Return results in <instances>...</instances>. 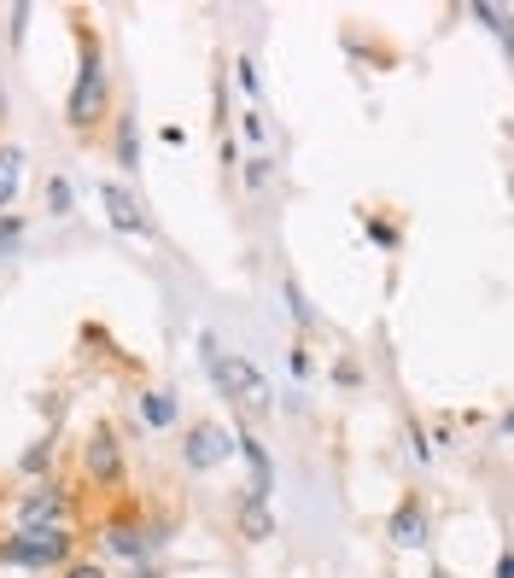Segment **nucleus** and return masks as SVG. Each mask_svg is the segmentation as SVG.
<instances>
[{"mask_svg": "<svg viewBox=\"0 0 514 578\" xmlns=\"http://www.w3.org/2000/svg\"><path fill=\"white\" fill-rule=\"evenodd\" d=\"M112 106V71H106V48L99 35L82 24L76 30V82H71V99H65V123L76 135H88Z\"/></svg>", "mask_w": 514, "mask_h": 578, "instance_id": "f257e3e1", "label": "nucleus"}, {"mask_svg": "<svg viewBox=\"0 0 514 578\" xmlns=\"http://www.w3.org/2000/svg\"><path fill=\"white\" fill-rule=\"evenodd\" d=\"M199 357H204V375H211L217 398L229 409H245V416H270V380L252 368V357L240 350H222L217 334H199Z\"/></svg>", "mask_w": 514, "mask_h": 578, "instance_id": "f03ea898", "label": "nucleus"}, {"mask_svg": "<svg viewBox=\"0 0 514 578\" xmlns=\"http://www.w3.org/2000/svg\"><path fill=\"white\" fill-rule=\"evenodd\" d=\"M71 549H76V538H71V526H41V532H12L7 544H0V561L7 567H65L71 561Z\"/></svg>", "mask_w": 514, "mask_h": 578, "instance_id": "7ed1b4c3", "label": "nucleus"}, {"mask_svg": "<svg viewBox=\"0 0 514 578\" xmlns=\"http://www.w3.org/2000/svg\"><path fill=\"white\" fill-rule=\"evenodd\" d=\"M65 514H71V491L59 480H41L35 491L18 497L12 521H18V532H41V526H65Z\"/></svg>", "mask_w": 514, "mask_h": 578, "instance_id": "20e7f679", "label": "nucleus"}, {"mask_svg": "<svg viewBox=\"0 0 514 578\" xmlns=\"http://www.w3.org/2000/svg\"><path fill=\"white\" fill-rule=\"evenodd\" d=\"M234 456V432L229 427H217V421H193L188 432V444H181V462H188L193 473H211Z\"/></svg>", "mask_w": 514, "mask_h": 578, "instance_id": "39448f33", "label": "nucleus"}, {"mask_svg": "<svg viewBox=\"0 0 514 578\" xmlns=\"http://www.w3.org/2000/svg\"><path fill=\"white\" fill-rule=\"evenodd\" d=\"M82 473H88L94 485H123V444L112 427H94L88 444H82Z\"/></svg>", "mask_w": 514, "mask_h": 578, "instance_id": "423d86ee", "label": "nucleus"}, {"mask_svg": "<svg viewBox=\"0 0 514 578\" xmlns=\"http://www.w3.org/2000/svg\"><path fill=\"white\" fill-rule=\"evenodd\" d=\"M99 204H106V222L117 234H153V217L140 211V199L123 181H99Z\"/></svg>", "mask_w": 514, "mask_h": 578, "instance_id": "0eeeda50", "label": "nucleus"}, {"mask_svg": "<svg viewBox=\"0 0 514 578\" xmlns=\"http://www.w3.org/2000/svg\"><path fill=\"white\" fill-rule=\"evenodd\" d=\"M427 532H433V521H427L421 497H403L392 514H386V538H392L398 549H427Z\"/></svg>", "mask_w": 514, "mask_h": 578, "instance_id": "6e6552de", "label": "nucleus"}, {"mask_svg": "<svg viewBox=\"0 0 514 578\" xmlns=\"http://www.w3.org/2000/svg\"><path fill=\"white\" fill-rule=\"evenodd\" d=\"M99 538H106V549L112 555H123V561H147V521H129V514H117V521H106V532H99Z\"/></svg>", "mask_w": 514, "mask_h": 578, "instance_id": "1a4fd4ad", "label": "nucleus"}, {"mask_svg": "<svg viewBox=\"0 0 514 578\" xmlns=\"http://www.w3.org/2000/svg\"><path fill=\"white\" fill-rule=\"evenodd\" d=\"M234 521H240V538H252V544H270V538H275L270 497H252V491H240V497H234Z\"/></svg>", "mask_w": 514, "mask_h": 578, "instance_id": "9d476101", "label": "nucleus"}, {"mask_svg": "<svg viewBox=\"0 0 514 578\" xmlns=\"http://www.w3.org/2000/svg\"><path fill=\"white\" fill-rule=\"evenodd\" d=\"M234 450L245 456V467H252V485H245V491H252V497H270V491H275V462H270V450H263L252 432H234Z\"/></svg>", "mask_w": 514, "mask_h": 578, "instance_id": "9b49d317", "label": "nucleus"}, {"mask_svg": "<svg viewBox=\"0 0 514 578\" xmlns=\"http://www.w3.org/2000/svg\"><path fill=\"white\" fill-rule=\"evenodd\" d=\"M112 147H117V164H123V176H140V129H135V112H117Z\"/></svg>", "mask_w": 514, "mask_h": 578, "instance_id": "f8f14e48", "label": "nucleus"}, {"mask_svg": "<svg viewBox=\"0 0 514 578\" xmlns=\"http://www.w3.org/2000/svg\"><path fill=\"white\" fill-rule=\"evenodd\" d=\"M176 391H140V421H147L153 432H164V427H176Z\"/></svg>", "mask_w": 514, "mask_h": 578, "instance_id": "ddd939ff", "label": "nucleus"}, {"mask_svg": "<svg viewBox=\"0 0 514 578\" xmlns=\"http://www.w3.org/2000/svg\"><path fill=\"white\" fill-rule=\"evenodd\" d=\"M18 188H24V153H18V147H0V211H12Z\"/></svg>", "mask_w": 514, "mask_h": 578, "instance_id": "4468645a", "label": "nucleus"}, {"mask_svg": "<svg viewBox=\"0 0 514 578\" xmlns=\"http://www.w3.org/2000/svg\"><path fill=\"white\" fill-rule=\"evenodd\" d=\"M281 298H286V309H293L298 327H316V309H311V298L298 293V281H281Z\"/></svg>", "mask_w": 514, "mask_h": 578, "instance_id": "2eb2a0df", "label": "nucleus"}, {"mask_svg": "<svg viewBox=\"0 0 514 578\" xmlns=\"http://www.w3.org/2000/svg\"><path fill=\"white\" fill-rule=\"evenodd\" d=\"M18 467H24V473H48L53 467V439H35L24 456H18Z\"/></svg>", "mask_w": 514, "mask_h": 578, "instance_id": "dca6fc26", "label": "nucleus"}, {"mask_svg": "<svg viewBox=\"0 0 514 578\" xmlns=\"http://www.w3.org/2000/svg\"><path fill=\"white\" fill-rule=\"evenodd\" d=\"M71 199H76L71 181H65V176H48V211H53V217H71Z\"/></svg>", "mask_w": 514, "mask_h": 578, "instance_id": "f3484780", "label": "nucleus"}, {"mask_svg": "<svg viewBox=\"0 0 514 578\" xmlns=\"http://www.w3.org/2000/svg\"><path fill=\"white\" fill-rule=\"evenodd\" d=\"M363 234L375 240V245H386V252H398V229L386 217H363Z\"/></svg>", "mask_w": 514, "mask_h": 578, "instance_id": "a211bd4d", "label": "nucleus"}, {"mask_svg": "<svg viewBox=\"0 0 514 578\" xmlns=\"http://www.w3.org/2000/svg\"><path fill=\"white\" fill-rule=\"evenodd\" d=\"M24 240V217L18 211H0V258H7V245Z\"/></svg>", "mask_w": 514, "mask_h": 578, "instance_id": "6ab92c4d", "label": "nucleus"}, {"mask_svg": "<svg viewBox=\"0 0 514 578\" xmlns=\"http://www.w3.org/2000/svg\"><path fill=\"white\" fill-rule=\"evenodd\" d=\"M245 188H270V158H252V164H245Z\"/></svg>", "mask_w": 514, "mask_h": 578, "instance_id": "aec40b11", "label": "nucleus"}, {"mask_svg": "<svg viewBox=\"0 0 514 578\" xmlns=\"http://www.w3.org/2000/svg\"><path fill=\"white\" fill-rule=\"evenodd\" d=\"M480 18H485V24L491 30H497V35H508V7H474Z\"/></svg>", "mask_w": 514, "mask_h": 578, "instance_id": "412c9836", "label": "nucleus"}, {"mask_svg": "<svg viewBox=\"0 0 514 578\" xmlns=\"http://www.w3.org/2000/svg\"><path fill=\"white\" fill-rule=\"evenodd\" d=\"M234 76H240V88H245V94H258V65H252V59H245V53H240Z\"/></svg>", "mask_w": 514, "mask_h": 578, "instance_id": "4be33fe9", "label": "nucleus"}, {"mask_svg": "<svg viewBox=\"0 0 514 578\" xmlns=\"http://www.w3.org/2000/svg\"><path fill=\"white\" fill-rule=\"evenodd\" d=\"M24 30H30V7H12V48H24Z\"/></svg>", "mask_w": 514, "mask_h": 578, "instance_id": "5701e85b", "label": "nucleus"}, {"mask_svg": "<svg viewBox=\"0 0 514 578\" xmlns=\"http://www.w3.org/2000/svg\"><path fill=\"white\" fill-rule=\"evenodd\" d=\"M65 578H106L99 561H65Z\"/></svg>", "mask_w": 514, "mask_h": 578, "instance_id": "b1692460", "label": "nucleus"}, {"mask_svg": "<svg viewBox=\"0 0 514 578\" xmlns=\"http://www.w3.org/2000/svg\"><path fill=\"white\" fill-rule=\"evenodd\" d=\"M334 380H339V386H357V380H363V368H357V362H339V368H334Z\"/></svg>", "mask_w": 514, "mask_h": 578, "instance_id": "393cba45", "label": "nucleus"}, {"mask_svg": "<svg viewBox=\"0 0 514 578\" xmlns=\"http://www.w3.org/2000/svg\"><path fill=\"white\" fill-rule=\"evenodd\" d=\"M129 578H164V572H158V567H147V561H140V567H135Z\"/></svg>", "mask_w": 514, "mask_h": 578, "instance_id": "a878e982", "label": "nucleus"}, {"mask_svg": "<svg viewBox=\"0 0 514 578\" xmlns=\"http://www.w3.org/2000/svg\"><path fill=\"white\" fill-rule=\"evenodd\" d=\"M497 578H514V561H508V555H497Z\"/></svg>", "mask_w": 514, "mask_h": 578, "instance_id": "bb28decb", "label": "nucleus"}]
</instances>
